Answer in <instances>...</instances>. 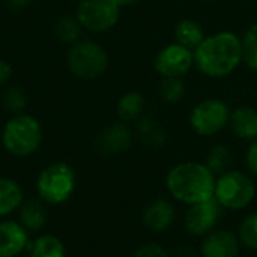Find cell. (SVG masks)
Masks as SVG:
<instances>
[{
	"label": "cell",
	"mask_w": 257,
	"mask_h": 257,
	"mask_svg": "<svg viewBox=\"0 0 257 257\" xmlns=\"http://www.w3.org/2000/svg\"><path fill=\"white\" fill-rule=\"evenodd\" d=\"M175 42L190 48V50H196L202 41L206 38L202 26L199 21L196 20H191V18H185V20H181L176 26H175Z\"/></svg>",
	"instance_id": "ac0fdd59"
},
{
	"label": "cell",
	"mask_w": 257,
	"mask_h": 257,
	"mask_svg": "<svg viewBox=\"0 0 257 257\" xmlns=\"http://www.w3.org/2000/svg\"><path fill=\"white\" fill-rule=\"evenodd\" d=\"M242 42V62L248 66V69L257 72V24L250 26L244 36Z\"/></svg>",
	"instance_id": "cb8c5ba5"
},
{
	"label": "cell",
	"mask_w": 257,
	"mask_h": 257,
	"mask_svg": "<svg viewBox=\"0 0 257 257\" xmlns=\"http://www.w3.org/2000/svg\"><path fill=\"white\" fill-rule=\"evenodd\" d=\"M18 217L21 226L27 232H36L44 227L47 221V208L45 202L41 199L24 200L18 209Z\"/></svg>",
	"instance_id": "2e32d148"
},
{
	"label": "cell",
	"mask_w": 257,
	"mask_h": 257,
	"mask_svg": "<svg viewBox=\"0 0 257 257\" xmlns=\"http://www.w3.org/2000/svg\"><path fill=\"white\" fill-rule=\"evenodd\" d=\"M24 202L21 187L9 178H0V217H6L20 209Z\"/></svg>",
	"instance_id": "d6986e66"
},
{
	"label": "cell",
	"mask_w": 257,
	"mask_h": 257,
	"mask_svg": "<svg viewBox=\"0 0 257 257\" xmlns=\"http://www.w3.org/2000/svg\"><path fill=\"white\" fill-rule=\"evenodd\" d=\"M230 107L220 98H206L197 102L190 113L191 130L202 137L220 134L230 120Z\"/></svg>",
	"instance_id": "52a82bcc"
},
{
	"label": "cell",
	"mask_w": 257,
	"mask_h": 257,
	"mask_svg": "<svg viewBox=\"0 0 257 257\" xmlns=\"http://www.w3.org/2000/svg\"><path fill=\"white\" fill-rule=\"evenodd\" d=\"M66 63L69 71L83 80H95L108 68V54L104 47L95 41H78L68 51Z\"/></svg>",
	"instance_id": "8992f818"
},
{
	"label": "cell",
	"mask_w": 257,
	"mask_h": 257,
	"mask_svg": "<svg viewBox=\"0 0 257 257\" xmlns=\"http://www.w3.org/2000/svg\"><path fill=\"white\" fill-rule=\"evenodd\" d=\"M187 93V86L182 78H163L160 84V96L167 104L179 102Z\"/></svg>",
	"instance_id": "d4e9b609"
},
{
	"label": "cell",
	"mask_w": 257,
	"mask_h": 257,
	"mask_svg": "<svg viewBox=\"0 0 257 257\" xmlns=\"http://www.w3.org/2000/svg\"><path fill=\"white\" fill-rule=\"evenodd\" d=\"M199 254L200 251H197L193 245L188 244H181L172 251V257H199Z\"/></svg>",
	"instance_id": "f546056e"
},
{
	"label": "cell",
	"mask_w": 257,
	"mask_h": 257,
	"mask_svg": "<svg viewBox=\"0 0 257 257\" xmlns=\"http://www.w3.org/2000/svg\"><path fill=\"white\" fill-rule=\"evenodd\" d=\"M42 142L41 123L30 114L18 113L11 117L2 133V143L6 152L14 157H29L38 151Z\"/></svg>",
	"instance_id": "3957f363"
},
{
	"label": "cell",
	"mask_w": 257,
	"mask_h": 257,
	"mask_svg": "<svg viewBox=\"0 0 257 257\" xmlns=\"http://www.w3.org/2000/svg\"><path fill=\"white\" fill-rule=\"evenodd\" d=\"M215 181L217 176L205 163L184 161L169 170L166 188L175 200L191 206L214 197Z\"/></svg>",
	"instance_id": "7a4b0ae2"
},
{
	"label": "cell",
	"mask_w": 257,
	"mask_h": 257,
	"mask_svg": "<svg viewBox=\"0 0 257 257\" xmlns=\"http://www.w3.org/2000/svg\"><path fill=\"white\" fill-rule=\"evenodd\" d=\"M136 131L142 143L152 149H160L167 142V134L160 122L151 116H142L136 122Z\"/></svg>",
	"instance_id": "e0dca14e"
},
{
	"label": "cell",
	"mask_w": 257,
	"mask_h": 257,
	"mask_svg": "<svg viewBox=\"0 0 257 257\" xmlns=\"http://www.w3.org/2000/svg\"><path fill=\"white\" fill-rule=\"evenodd\" d=\"M145 96L140 92H126L117 102V117L125 123L137 122L143 116Z\"/></svg>",
	"instance_id": "ffe728a7"
},
{
	"label": "cell",
	"mask_w": 257,
	"mask_h": 257,
	"mask_svg": "<svg viewBox=\"0 0 257 257\" xmlns=\"http://www.w3.org/2000/svg\"><path fill=\"white\" fill-rule=\"evenodd\" d=\"M242 63V42L233 32L206 36L194 50V66L208 78H224Z\"/></svg>",
	"instance_id": "6da1fadb"
},
{
	"label": "cell",
	"mask_w": 257,
	"mask_h": 257,
	"mask_svg": "<svg viewBox=\"0 0 257 257\" xmlns=\"http://www.w3.org/2000/svg\"><path fill=\"white\" fill-rule=\"evenodd\" d=\"M32 257H65V247L57 236L42 235L33 242Z\"/></svg>",
	"instance_id": "7402d4cb"
},
{
	"label": "cell",
	"mask_w": 257,
	"mask_h": 257,
	"mask_svg": "<svg viewBox=\"0 0 257 257\" xmlns=\"http://www.w3.org/2000/svg\"><path fill=\"white\" fill-rule=\"evenodd\" d=\"M96 148L104 155H119L133 145V131L128 123L119 120L102 128L96 136Z\"/></svg>",
	"instance_id": "8fae6325"
},
{
	"label": "cell",
	"mask_w": 257,
	"mask_h": 257,
	"mask_svg": "<svg viewBox=\"0 0 257 257\" xmlns=\"http://www.w3.org/2000/svg\"><path fill=\"white\" fill-rule=\"evenodd\" d=\"M11 75H12V68H11V65H9L6 60L0 59V86H3V84L11 78Z\"/></svg>",
	"instance_id": "4dcf8cb0"
},
{
	"label": "cell",
	"mask_w": 257,
	"mask_h": 257,
	"mask_svg": "<svg viewBox=\"0 0 257 257\" xmlns=\"http://www.w3.org/2000/svg\"><path fill=\"white\" fill-rule=\"evenodd\" d=\"M194 66V51L172 42L161 48L154 60V68L163 78H182Z\"/></svg>",
	"instance_id": "9c48e42d"
},
{
	"label": "cell",
	"mask_w": 257,
	"mask_h": 257,
	"mask_svg": "<svg viewBox=\"0 0 257 257\" xmlns=\"http://www.w3.org/2000/svg\"><path fill=\"white\" fill-rule=\"evenodd\" d=\"M229 125L233 134L241 139L251 142L257 139V110L248 105H241L232 110Z\"/></svg>",
	"instance_id": "9a60e30c"
},
{
	"label": "cell",
	"mask_w": 257,
	"mask_h": 257,
	"mask_svg": "<svg viewBox=\"0 0 257 257\" xmlns=\"http://www.w3.org/2000/svg\"><path fill=\"white\" fill-rule=\"evenodd\" d=\"M232 161H233V155H232L230 149L224 145L212 146L209 149V152L206 154V158H205L206 167L215 176H220V175L226 173L227 170H230Z\"/></svg>",
	"instance_id": "44dd1931"
},
{
	"label": "cell",
	"mask_w": 257,
	"mask_h": 257,
	"mask_svg": "<svg viewBox=\"0 0 257 257\" xmlns=\"http://www.w3.org/2000/svg\"><path fill=\"white\" fill-rule=\"evenodd\" d=\"M29 233L20 221L0 223V257H15L27 247Z\"/></svg>",
	"instance_id": "5bb4252c"
},
{
	"label": "cell",
	"mask_w": 257,
	"mask_h": 257,
	"mask_svg": "<svg viewBox=\"0 0 257 257\" xmlns=\"http://www.w3.org/2000/svg\"><path fill=\"white\" fill-rule=\"evenodd\" d=\"M81 30H83V26L81 23L78 21L77 15L75 17H62L57 23H56V27H54V32H56V36L65 42V44H75L80 41V36H81Z\"/></svg>",
	"instance_id": "603a6c76"
},
{
	"label": "cell",
	"mask_w": 257,
	"mask_h": 257,
	"mask_svg": "<svg viewBox=\"0 0 257 257\" xmlns=\"http://www.w3.org/2000/svg\"><path fill=\"white\" fill-rule=\"evenodd\" d=\"M221 214L223 208L214 197L206 202L191 205L184 217L185 230L194 238H205L208 233L215 230Z\"/></svg>",
	"instance_id": "30bf717a"
},
{
	"label": "cell",
	"mask_w": 257,
	"mask_h": 257,
	"mask_svg": "<svg viewBox=\"0 0 257 257\" xmlns=\"http://www.w3.org/2000/svg\"><path fill=\"white\" fill-rule=\"evenodd\" d=\"M245 166L248 173L253 178H257V139L250 142L245 151Z\"/></svg>",
	"instance_id": "f1b7e54d"
},
{
	"label": "cell",
	"mask_w": 257,
	"mask_h": 257,
	"mask_svg": "<svg viewBox=\"0 0 257 257\" xmlns=\"http://www.w3.org/2000/svg\"><path fill=\"white\" fill-rule=\"evenodd\" d=\"M241 241L236 233L227 229H218L208 233L200 245L202 257H238Z\"/></svg>",
	"instance_id": "7c38bea8"
},
{
	"label": "cell",
	"mask_w": 257,
	"mask_h": 257,
	"mask_svg": "<svg viewBox=\"0 0 257 257\" xmlns=\"http://www.w3.org/2000/svg\"><path fill=\"white\" fill-rule=\"evenodd\" d=\"M32 0H8V5L11 8V11L14 12H21L23 9H26L30 5Z\"/></svg>",
	"instance_id": "1f68e13d"
},
{
	"label": "cell",
	"mask_w": 257,
	"mask_h": 257,
	"mask_svg": "<svg viewBox=\"0 0 257 257\" xmlns=\"http://www.w3.org/2000/svg\"><path fill=\"white\" fill-rule=\"evenodd\" d=\"M238 238L241 241V245L257 251V212L247 215L242 220L238 230Z\"/></svg>",
	"instance_id": "484cf974"
},
{
	"label": "cell",
	"mask_w": 257,
	"mask_h": 257,
	"mask_svg": "<svg viewBox=\"0 0 257 257\" xmlns=\"http://www.w3.org/2000/svg\"><path fill=\"white\" fill-rule=\"evenodd\" d=\"M256 193V184L250 173L230 169L217 178L214 199L223 209L242 211L253 203Z\"/></svg>",
	"instance_id": "277c9868"
},
{
	"label": "cell",
	"mask_w": 257,
	"mask_h": 257,
	"mask_svg": "<svg viewBox=\"0 0 257 257\" xmlns=\"http://www.w3.org/2000/svg\"><path fill=\"white\" fill-rule=\"evenodd\" d=\"M3 102H5V107L9 111H14V113L18 114L26 107V95L18 86H14V87L6 90Z\"/></svg>",
	"instance_id": "4316f807"
},
{
	"label": "cell",
	"mask_w": 257,
	"mask_h": 257,
	"mask_svg": "<svg viewBox=\"0 0 257 257\" xmlns=\"http://www.w3.org/2000/svg\"><path fill=\"white\" fill-rule=\"evenodd\" d=\"M120 8H123V6H133V5H136V3H139V2H142V0H114Z\"/></svg>",
	"instance_id": "d6a6232c"
},
{
	"label": "cell",
	"mask_w": 257,
	"mask_h": 257,
	"mask_svg": "<svg viewBox=\"0 0 257 257\" xmlns=\"http://www.w3.org/2000/svg\"><path fill=\"white\" fill-rule=\"evenodd\" d=\"M77 184L74 169L66 163H53L45 167L36 181L41 200L48 205H60L71 199Z\"/></svg>",
	"instance_id": "5b68a950"
},
{
	"label": "cell",
	"mask_w": 257,
	"mask_h": 257,
	"mask_svg": "<svg viewBox=\"0 0 257 257\" xmlns=\"http://www.w3.org/2000/svg\"><path fill=\"white\" fill-rule=\"evenodd\" d=\"M120 9L114 0H81L77 9V18L83 29L96 33L107 32L117 24Z\"/></svg>",
	"instance_id": "ba28073f"
},
{
	"label": "cell",
	"mask_w": 257,
	"mask_h": 257,
	"mask_svg": "<svg viewBox=\"0 0 257 257\" xmlns=\"http://www.w3.org/2000/svg\"><path fill=\"white\" fill-rule=\"evenodd\" d=\"M176 206L166 197L152 200L143 211V226L151 232H164L175 223Z\"/></svg>",
	"instance_id": "4fadbf2b"
},
{
	"label": "cell",
	"mask_w": 257,
	"mask_h": 257,
	"mask_svg": "<svg viewBox=\"0 0 257 257\" xmlns=\"http://www.w3.org/2000/svg\"><path fill=\"white\" fill-rule=\"evenodd\" d=\"M133 257H172V253L169 250H166L161 244L149 242V244L140 245L134 251Z\"/></svg>",
	"instance_id": "83f0119b"
}]
</instances>
